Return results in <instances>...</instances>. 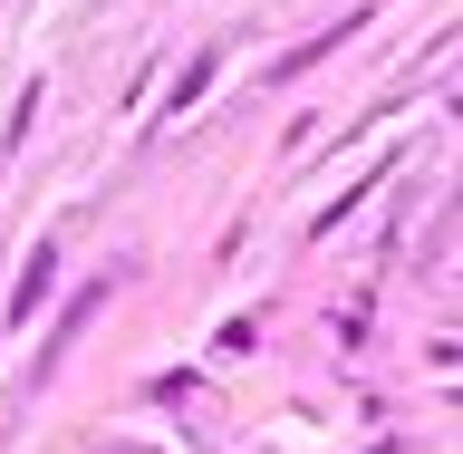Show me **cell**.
Masks as SVG:
<instances>
[{
    "mask_svg": "<svg viewBox=\"0 0 463 454\" xmlns=\"http://www.w3.org/2000/svg\"><path fill=\"white\" fill-rule=\"evenodd\" d=\"M49 271H58V252H49V242H39V261H29V281L10 290V319H29V310H39V300H49Z\"/></svg>",
    "mask_w": 463,
    "mask_h": 454,
    "instance_id": "1",
    "label": "cell"
}]
</instances>
